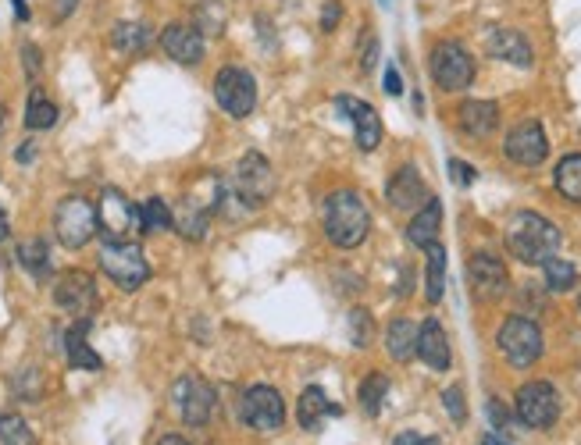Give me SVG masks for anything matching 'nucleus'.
Segmentation results:
<instances>
[{
    "label": "nucleus",
    "instance_id": "nucleus-5",
    "mask_svg": "<svg viewBox=\"0 0 581 445\" xmlns=\"http://www.w3.org/2000/svg\"><path fill=\"white\" fill-rule=\"evenodd\" d=\"M496 346H500L507 364L532 367L542 356V349H546V342H542V328L532 321V317H507V321L500 324Z\"/></svg>",
    "mask_w": 581,
    "mask_h": 445
},
{
    "label": "nucleus",
    "instance_id": "nucleus-9",
    "mask_svg": "<svg viewBox=\"0 0 581 445\" xmlns=\"http://www.w3.org/2000/svg\"><path fill=\"white\" fill-rule=\"evenodd\" d=\"M232 186H236V196L246 207H264V203L271 200V193H275V171H271L268 157L257 154V150L239 157Z\"/></svg>",
    "mask_w": 581,
    "mask_h": 445
},
{
    "label": "nucleus",
    "instance_id": "nucleus-17",
    "mask_svg": "<svg viewBox=\"0 0 581 445\" xmlns=\"http://www.w3.org/2000/svg\"><path fill=\"white\" fill-rule=\"evenodd\" d=\"M161 47H164V54L172 57V61H179V65H200V61H204V33H200L197 25L172 22L161 33Z\"/></svg>",
    "mask_w": 581,
    "mask_h": 445
},
{
    "label": "nucleus",
    "instance_id": "nucleus-42",
    "mask_svg": "<svg viewBox=\"0 0 581 445\" xmlns=\"http://www.w3.org/2000/svg\"><path fill=\"white\" fill-rule=\"evenodd\" d=\"M393 445H442L439 438H425V435H418V431H403V435H396V442Z\"/></svg>",
    "mask_w": 581,
    "mask_h": 445
},
{
    "label": "nucleus",
    "instance_id": "nucleus-34",
    "mask_svg": "<svg viewBox=\"0 0 581 445\" xmlns=\"http://www.w3.org/2000/svg\"><path fill=\"white\" fill-rule=\"evenodd\" d=\"M542 271H546V285L553 292H571L574 282H578V271H574V264L564 257H549L546 264H542Z\"/></svg>",
    "mask_w": 581,
    "mask_h": 445
},
{
    "label": "nucleus",
    "instance_id": "nucleus-33",
    "mask_svg": "<svg viewBox=\"0 0 581 445\" xmlns=\"http://www.w3.org/2000/svg\"><path fill=\"white\" fill-rule=\"evenodd\" d=\"M385 396H389V378L385 374H368V378L361 381V392H357V399H361V410L368 413V417H378L382 413V403Z\"/></svg>",
    "mask_w": 581,
    "mask_h": 445
},
{
    "label": "nucleus",
    "instance_id": "nucleus-38",
    "mask_svg": "<svg viewBox=\"0 0 581 445\" xmlns=\"http://www.w3.org/2000/svg\"><path fill=\"white\" fill-rule=\"evenodd\" d=\"M450 175L457 186H471V182H475V168H471L467 161H457V157L450 161Z\"/></svg>",
    "mask_w": 581,
    "mask_h": 445
},
{
    "label": "nucleus",
    "instance_id": "nucleus-6",
    "mask_svg": "<svg viewBox=\"0 0 581 445\" xmlns=\"http://www.w3.org/2000/svg\"><path fill=\"white\" fill-rule=\"evenodd\" d=\"M54 232L68 250H82L97 235V207L86 196H65L54 211Z\"/></svg>",
    "mask_w": 581,
    "mask_h": 445
},
{
    "label": "nucleus",
    "instance_id": "nucleus-37",
    "mask_svg": "<svg viewBox=\"0 0 581 445\" xmlns=\"http://www.w3.org/2000/svg\"><path fill=\"white\" fill-rule=\"evenodd\" d=\"M442 406L450 410V417H453L457 424H464V421H467V406H464V392H460V385H453V389L442 392Z\"/></svg>",
    "mask_w": 581,
    "mask_h": 445
},
{
    "label": "nucleus",
    "instance_id": "nucleus-21",
    "mask_svg": "<svg viewBox=\"0 0 581 445\" xmlns=\"http://www.w3.org/2000/svg\"><path fill=\"white\" fill-rule=\"evenodd\" d=\"M485 50H489L492 57L507 61V65H517V68H532L535 65L532 43L524 40L521 29H492L489 40H485Z\"/></svg>",
    "mask_w": 581,
    "mask_h": 445
},
{
    "label": "nucleus",
    "instance_id": "nucleus-26",
    "mask_svg": "<svg viewBox=\"0 0 581 445\" xmlns=\"http://www.w3.org/2000/svg\"><path fill=\"white\" fill-rule=\"evenodd\" d=\"M385 349H389L393 360L407 364L410 356H414V349H418V324L407 321V317L389 321V328H385Z\"/></svg>",
    "mask_w": 581,
    "mask_h": 445
},
{
    "label": "nucleus",
    "instance_id": "nucleus-31",
    "mask_svg": "<svg viewBox=\"0 0 581 445\" xmlns=\"http://www.w3.org/2000/svg\"><path fill=\"white\" fill-rule=\"evenodd\" d=\"M18 264L29 271L33 278H47L50 275V250L43 239H25L22 246H18Z\"/></svg>",
    "mask_w": 581,
    "mask_h": 445
},
{
    "label": "nucleus",
    "instance_id": "nucleus-46",
    "mask_svg": "<svg viewBox=\"0 0 581 445\" xmlns=\"http://www.w3.org/2000/svg\"><path fill=\"white\" fill-rule=\"evenodd\" d=\"M8 235H11V221H8V214H4V207H0V243H4Z\"/></svg>",
    "mask_w": 581,
    "mask_h": 445
},
{
    "label": "nucleus",
    "instance_id": "nucleus-32",
    "mask_svg": "<svg viewBox=\"0 0 581 445\" xmlns=\"http://www.w3.org/2000/svg\"><path fill=\"white\" fill-rule=\"evenodd\" d=\"M164 228H172V207L161 200V196H147L140 207V232L157 235Z\"/></svg>",
    "mask_w": 581,
    "mask_h": 445
},
{
    "label": "nucleus",
    "instance_id": "nucleus-7",
    "mask_svg": "<svg viewBox=\"0 0 581 445\" xmlns=\"http://www.w3.org/2000/svg\"><path fill=\"white\" fill-rule=\"evenodd\" d=\"M514 406L524 428H535V431L553 428L560 417V396L549 381H524L521 389H517Z\"/></svg>",
    "mask_w": 581,
    "mask_h": 445
},
{
    "label": "nucleus",
    "instance_id": "nucleus-1",
    "mask_svg": "<svg viewBox=\"0 0 581 445\" xmlns=\"http://www.w3.org/2000/svg\"><path fill=\"white\" fill-rule=\"evenodd\" d=\"M507 250L521 264H546L560 250V228L535 211H517L507 225Z\"/></svg>",
    "mask_w": 581,
    "mask_h": 445
},
{
    "label": "nucleus",
    "instance_id": "nucleus-47",
    "mask_svg": "<svg viewBox=\"0 0 581 445\" xmlns=\"http://www.w3.org/2000/svg\"><path fill=\"white\" fill-rule=\"evenodd\" d=\"M157 445H189V442H186V438H179V435H164Z\"/></svg>",
    "mask_w": 581,
    "mask_h": 445
},
{
    "label": "nucleus",
    "instance_id": "nucleus-49",
    "mask_svg": "<svg viewBox=\"0 0 581 445\" xmlns=\"http://www.w3.org/2000/svg\"><path fill=\"white\" fill-rule=\"evenodd\" d=\"M75 8V0H58V15H68Z\"/></svg>",
    "mask_w": 581,
    "mask_h": 445
},
{
    "label": "nucleus",
    "instance_id": "nucleus-15",
    "mask_svg": "<svg viewBox=\"0 0 581 445\" xmlns=\"http://www.w3.org/2000/svg\"><path fill=\"white\" fill-rule=\"evenodd\" d=\"M54 303L72 317H90L97 307V285L86 271H65L54 285Z\"/></svg>",
    "mask_w": 581,
    "mask_h": 445
},
{
    "label": "nucleus",
    "instance_id": "nucleus-10",
    "mask_svg": "<svg viewBox=\"0 0 581 445\" xmlns=\"http://www.w3.org/2000/svg\"><path fill=\"white\" fill-rule=\"evenodd\" d=\"M132 225H140V211L129 203V196L122 189H104L97 203V232L104 235V243H125Z\"/></svg>",
    "mask_w": 581,
    "mask_h": 445
},
{
    "label": "nucleus",
    "instance_id": "nucleus-24",
    "mask_svg": "<svg viewBox=\"0 0 581 445\" xmlns=\"http://www.w3.org/2000/svg\"><path fill=\"white\" fill-rule=\"evenodd\" d=\"M86 335H90V317H79V321H75L72 328L65 332V356H68V364H72L75 371H100V367H104V360H100V356L90 349Z\"/></svg>",
    "mask_w": 581,
    "mask_h": 445
},
{
    "label": "nucleus",
    "instance_id": "nucleus-18",
    "mask_svg": "<svg viewBox=\"0 0 581 445\" xmlns=\"http://www.w3.org/2000/svg\"><path fill=\"white\" fill-rule=\"evenodd\" d=\"M218 203L214 200H200L197 193H189L179 200V207L172 211V225L179 228L186 239H193V243H200L207 235V225H211V214Z\"/></svg>",
    "mask_w": 581,
    "mask_h": 445
},
{
    "label": "nucleus",
    "instance_id": "nucleus-43",
    "mask_svg": "<svg viewBox=\"0 0 581 445\" xmlns=\"http://www.w3.org/2000/svg\"><path fill=\"white\" fill-rule=\"evenodd\" d=\"M489 417H492V428H507V421H510V413L500 406V399H489Z\"/></svg>",
    "mask_w": 581,
    "mask_h": 445
},
{
    "label": "nucleus",
    "instance_id": "nucleus-50",
    "mask_svg": "<svg viewBox=\"0 0 581 445\" xmlns=\"http://www.w3.org/2000/svg\"><path fill=\"white\" fill-rule=\"evenodd\" d=\"M482 445H510V442H503L500 435H485V438H482Z\"/></svg>",
    "mask_w": 581,
    "mask_h": 445
},
{
    "label": "nucleus",
    "instance_id": "nucleus-35",
    "mask_svg": "<svg viewBox=\"0 0 581 445\" xmlns=\"http://www.w3.org/2000/svg\"><path fill=\"white\" fill-rule=\"evenodd\" d=\"M0 442L4 445H36V438L18 413H4V417H0Z\"/></svg>",
    "mask_w": 581,
    "mask_h": 445
},
{
    "label": "nucleus",
    "instance_id": "nucleus-29",
    "mask_svg": "<svg viewBox=\"0 0 581 445\" xmlns=\"http://www.w3.org/2000/svg\"><path fill=\"white\" fill-rule=\"evenodd\" d=\"M428 267H425V296L428 303H439L446 292V250L439 243L428 246Z\"/></svg>",
    "mask_w": 581,
    "mask_h": 445
},
{
    "label": "nucleus",
    "instance_id": "nucleus-19",
    "mask_svg": "<svg viewBox=\"0 0 581 445\" xmlns=\"http://www.w3.org/2000/svg\"><path fill=\"white\" fill-rule=\"evenodd\" d=\"M385 196L393 203L396 211H414L421 203L428 200V189H425V178L414 164H403L393 178H389V186H385Z\"/></svg>",
    "mask_w": 581,
    "mask_h": 445
},
{
    "label": "nucleus",
    "instance_id": "nucleus-13",
    "mask_svg": "<svg viewBox=\"0 0 581 445\" xmlns=\"http://www.w3.org/2000/svg\"><path fill=\"white\" fill-rule=\"evenodd\" d=\"M243 421L257 431H279L286 424V399L271 385H254L243 396Z\"/></svg>",
    "mask_w": 581,
    "mask_h": 445
},
{
    "label": "nucleus",
    "instance_id": "nucleus-52",
    "mask_svg": "<svg viewBox=\"0 0 581 445\" xmlns=\"http://www.w3.org/2000/svg\"><path fill=\"white\" fill-rule=\"evenodd\" d=\"M378 4H389V0H378Z\"/></svg>",
    "mask_w": 581,
    "mask_h": 445
},
{
    "label": "nucleus",
    "instance_id": "nucleus-28",
    "mask_svg": "<svg viewBox=\"0 0 581 445\" xmlns=\"http://www.w3.org/2000/svg\"><path fill=\"white\" fill-rule=\"evenodd\" d=\"M54 125H58V104L47 100L43 89H33L29 104H25V129L43 132V129H54Z\"/></svg>",
    "mask_w": 581,
    "mask_h": 445
},
{
    "label": "nucleus",
    "instance_id": "nucleus-14",
    "mask_svg": "<svg viewBox=\"0 0 581 445\" xmlns=\"http://www.w3.org/2000/svg\"><path fill=\"white\" fill-rule=\"evenodd\" d=\"M503 154L514 164H521V168H539L549 157L546 129L539 122H521L517 129H510L507 143H503Z\"/></svg>",
    "mask_w": 581,
    "mask_h": 445
},
{
    "label": "nucleus",
    "instance_id": "nucleus-20",
    "mask_svg": "<svg viewBox=\"0 0 581 445\" xmlns=\"http://www.w3.org/2000/svg\"><path fill=\"white\" fill-rule=\"evenodd\" d=\"M414 353L421 356V364L428 371H450V339H446V328H442L435 317H428L418 328V349Z\"/></svg>",
    "mask_w": 581,
    "mask_h": 445
},
{
    "label": "nucleus",
    "instance_id": "nucleus-27",
    "mask_svg": "<svg viewBox=\"0 0 581 445\" xmlns=\"http://www.w3.org/2000/svg\"><path fill=\"white\" fill-rule=\"evenodd\" d=\"M111 43H115V50H122V54H143V50H150V43H154V29L143 22H122V25H115Z\"/></svg>",
    "mask_w": 581,
    "mask_h": 445
},
{
    "label": "nucleus",
    "instance_id": "nucleus-41",
    "mask_svg": "<svg viewBox=\"0 0 581 445\" xmlns=\"http://www.w3.org/2000/svg\"><path fill=\"white\" fill-rule=\"evenodd\" d=\"M385 93H389V97H400L403 93V79H400V68L396 65L385 68Z\"/></svg>",
    "mask_w": 581,
    "mask_h": 445
},
{
    "label": "nucleus",
    "instance_id": "nucleus-23",
    "mask_svg": "<svg viewBox=\"0 0 581 445\" xmlns=\"http://www.w3.org/2000/svg\"><path fill=\"white\" fill-rule=\"evenodd\" d=\"M457 122L467 136L485 139L496 132V125H500V107L492 104V100H467V104H460Z\"/></svg>",
    "mask_w": 581,
    "mask_h": 445
},
{
    "label": "nucleus",
    "instance_id": "nucleus-11",
    "mask_svg": "<svg viewBox=\"0 0 581 445\" xmlns=\"http://www.w3.org/2000/svg\"><path fill=\"white\" fill-rule=\"evenodd\" d=\"M172 396H175V406H179L182 424H189V428H204L211 421L214 403H218V392L204 378H197V374H186V378L175 381Z\"/></svg>",
    "mask_w": 581,
    "mask_h": 445
},
{
    "label": "nucleus",
    "instance_id": "nucleus-39",
    "mask_svg": "<svg viewBox=\"0 0 581 445\" xmlns=\"http://www.w3.org/2000/svg\"><path fill=\"white\" fill-rule=\"evenodd\" d=\"M339 18H343V8H339L336 0H332V4H325V11H321V29H325V33H332V29L339 25Z\"/></svg>",
    "mask_w": 581,
    "mask_h": 445
},
{
    "label": "nucleus",
    "instance_id": "nucleus-3",
    "mask_svg": "<svg viewBox=\"0 0 581 445\" xmlns=\"http://www.w3.org/2000/svg\"><path fill=\"white\" fill-rule=\"evenodd\" d=\"M100 271H104L118 289L125 292H136L140 285H147L150 278V264L143 257V250L136 243H104L100 246V257H97Z\"/></svg>",
    "mask_w": 581,
    "mask_h": 445
},
{
    "label": "nucleus",
    "instance_id": "nucleus-8",
    "mask_svg": "<svg viewBox=\"0 0 581 445\" xmlns=\"http://www.w3.org/2000/svg\"><path fill=\"white\" fill-rule=\"evenodd\" d=\"M214 100H218V107L225 114H232V118H246V114H254L257 107V82L254 75L246 72V68H221L218 75H214Z\"/></svg>",
    "mask_w": 581,
    "mask_h": 445
},
{
    "label": "nucleus",
    "instance_id": "nucleus-30",
    "mask_svg": "<svg viewBox=\"0 0 581 445\" xmlns=\"http://www.w3.org/2000/svg\"><path fill=\"white\" fill-rule=\"evenodd\" d=\"M553 182H557V193L571 203H581V154H571L557 164L553 171Z\"/></svg>",
    "mask_w": 581,
    "mask_h": 445
},
{
    "label": "nucleus",
    "instance_id": "nucleus-12",
    "mask_svg": "<svg viewBox=\"0 0 581 445\" xmlns=\"http://www.w3.org/2000/svg\"><path fill=\"white\" fill-rule=\"evenodd\" d=\"M467 282H471V296L478 303L503 300L510 289L507 267H503L500 257H492V253H475V257L467 260Z\"/></svg>",
    "mask_w": 581,
    "mask_h": 445
},
{
    "label": "nucleus",
    "instance_id": "nucleus-44",
    "mask_svg": "<svg viewBox=\"0 0 581 445\" xmlns=\"http://www.w3.org/2000/svg\"><path fill=\"white\" fill-rule=\"evenodd\" d=\"M22 54H25V68H29V75H36V72H40V50H36L33 43H25V47H22Z\"/></svg>",
    "mask_w": 581,
    "mask_h": 445
},
{
    "label": "nucleus",
    "instance_id": "nucleus-16",
    "mask_svg": "<svg viewBox=\"0 0 581 445\" xmlns=\"http://www.w3.org/2000/svg\"><path fill=\"white\" fill-rule=\"evenodd\" d=\"M336 111L353 122V136H357V146H361L364 154L378 150V143H382V118H378V111L368 104V100L336 97Z\"/></svg>",
    "mask_w": 581,
    "mask_h": 445
},
{
    "label": "nucleus",
    "instance_id": "nucleus-51",
    "mask_svg": "<svg viewBox=\"0 0 581 445\" xmlns=\"http://www.w3.org/2000/svg\"><path fill=\"white\" fill-rule=\"evenodd\" d=\"M0 129H4V111H0Z\"/></svg>",
    "mask_w": 581,
    "mask_h": 445
},
{
    "label": "nucleus",
    "instance_id": "nucleus-48",
    "mask_svg": "<svg viewBox=\"0 0 581 445\" xmlns=\"http://www.w3.org/2000/svg\"><path fill=\"white\" fill-rule=\"evenodd\" d=\"M11 4H15L18 18H22V22H25V18H29V8H25V0H11Z\"/></svg>",
    "mask_w": 581,
    "mask_h": 445
},
{
    "label": "nucleus",
    "instance_id": "nucleus-40",
    "mask_svg": "<svg viewBox=\"0 0 581 445\" xmlns=\"http://www.w3.org/2000/svg\"><path fill=\"white\" fill-rule=\"evenodd\" d=\"M375 61H378V40L375 36H368V40H364V50H361V72H371Z\"/></svg>",
    "mask_w": 581,
    "mask_h": 445
},
{
    "label": "nucleus",
    "instance_id": "nucleus-45",
    "mask_svg": "<svg viewBox=\"0 0 581 445\" xmlns=\"http://www.w3.org/2000/svg\"><path fill=\"white\" fill-rule=\"evenodd\" d=\"M33 154H36V143H25L15 157H18V161H22V164H29V161H33Z\"/></svg>",
    "mask_w": 581,
    "mask_h": 445
},
{
    "label": "nucleus",
    "instance_id": "nucleus-25",
    "mask_svg": "<svg viewBox=\"0 0 581 445\" xmlns=\"http://www.w3.org/2000/svg\"><path fill=\"white\" fill-rule=\"evenodd\" d=\"M332 413H343L339 406H332V399L325 396V389H318V385H311V389L300 392V406H296V417H300V428L307 431H321V424H325V417H332Z\"/></svg>",
    "mask_w": 581,
    "mask_h": 445
},
{
    "label": "nucleus",
    "instance_id": "nucleus-4",
    "mask_svg": "<svg viewBox=\"0 0 581 445\" xmlns=\"http://www.w3.org/2000/svg\"><path fill=\"white\" fill-rule=\"evenodd\" d=\"M428 68H432L435 86L446 89V93H460V89H467L475 82V57L467 54V47L457 40L435 43Z\"/></svg>",
    "mask_w": 581,
    "mask_h": 445
},
{
    "label": "nucleus",
    "instance_id": "nucleus-22",
    "mask_svg": "<svg viewBox=\"0 0 581 445\" xmlns=\"http://www.w3.org/2000/svg\"><path fill=\"white\" fill-rule=\"evenodd\" d=\"M439 228H442V203L435 200V196H428V200L418 207V214H414V218H410V225H407L410 246L428 250L432 243H439Z\"/></svg>",
    "mask_w": 581,
    "mask_h": 445
},
{
    "label": "nucleus",
    "instance_id": "nucleus-2",
    "mask_svg": "<svg viewBox=\"0 0 581 445\" xmlns=\"http://www.w3.org/2000/svg\"><path fill=\"white\" fill-rule=\"evenodd\" d=\"M371 232V211L368 203L361 200V193L353 189H339V193L328 196L325 203V235L339 250H353L361 246Z\"/></svg>",
    "mask_w": 581,
    "mask_h": 445
},
{
    "label": "nucleus",
    "instance_id": "nucleus-36",
    "mask_svg": "<svg viewBox=\"0 0 581 445\" xmlns=\"http://www.w3.org/2000/svg\"><path fill=\"white\" fill-rule=\"evenodd\" d=\"M346 324H350V342L357 349H368L371 339H375V321H371L368 310H350V317H346Z\"/></svg>",
    "mask_w": 581,
    "mask_h": 445
}]
</instances>
